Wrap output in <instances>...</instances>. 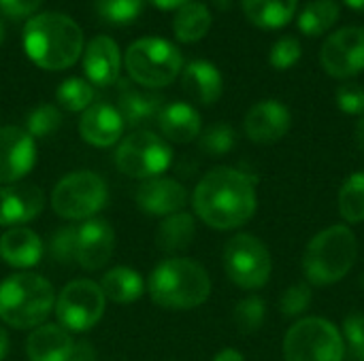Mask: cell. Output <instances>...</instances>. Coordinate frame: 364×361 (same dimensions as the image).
<instances>
[{
    "instance_id": "48",
    "label": "cell",
    "mask_w": 364,
    "mask_h": 361,
    "mask_svg": "<svg viewBox=\"0 0 364 361\" xmlns=\"http://www.w3.org/2000/svg\"><path fill=\"white\" fill-rule=\"evenodd\" d=\"M346 4H348L350 9L358 11V13H364V0H346Z\"/></svg>"
},
{
    "instance_id": "40",
    "label": "cell",
    "mask_w": 364,
    "mask_h": 361,
    "mask_svg": "<svg viewBox=\"0 0 364 361\" xmlns=\"http://www.w3.org/2000/svg\"><path fill=\"white\" fill-rule=\"evenodd\" d=\"M343 343L346 349H356L364 347V315L363 313H354L350 317H346L343 321Z\"/></svg>"
},
{
    "instance_id": "6",
    "label": "cell",
    "mask_w": 364,
    "mask_h": 361,
    "mask_svg": "<svg viewBox=\"0 0 364 361\" xmlns=\"http://www.w3.org/2000/svg\"><path fill=\"white\" fill-rule=\"evenodd\" d=\"M183 60L175 45L164 38L145 36L134 40L126 51V70L143 87H164L177 79Z\"/></svg>"
},
{
    "instance_id": "30",
    "label": "cell",
    "mask_w": 364,
    "mask_h": 361,
    "mask_svg": "<svg viewBox=\"0 0 364 361\" xmlns=\"http://www.w3.org/2000/svg\"><path fill=\"white\" fill-rule=\"evenodd\" d=\"M339 213L348 223L364 221V172L350 174L339 189Z\"/></svg>"
},
{
    "instance_id": "19",
    "label": "cell",
    "mask_w": 364,
    "mask_h": 361,
    "mask_svg": "<svg viewBox=\"0 0 364 361\" xmlns=\"http://www.w3.org/2000/svg\"><path fill=\"white\" fill-rule=\"evenodd\" d=\"M45 206L43 189L36 185L0 187V226H19L41 215Z\"/></svg>"
},
{
    "instance_id": "46",
    "label": "cell",
    "mask_w": 364,
    "mask_h": 361,
    "mask_svg": "<svg viewBox=\"0 0 364 361\" xmlns=\"http://www.w3.org/2000/svg\"><path fill=\"white\" fill-rule=\"evenodd\" d=\"M6 353H9V336H6V332L0 328V361L6 357Z\"/></svg>"
},
{
    "instance_id": "44",
    "label": "cell",
    "mask_w": 364,
    "mask_h": 361,
    "mask_svg": "<svg viewBox=\"0 0 364 361\" xmlns=\"http://www.w3.org/2000/svg\"><path fill=\"white\" fill-rule=\"evenodd\" d=\"M158 9H164V11H168V9H181L183 4H188L190 0H151Z\"/></svg>"
},
{
    "instance_id": "22",
    "label": "cell",
    "mask_w": 364,
    "mask_h": 361,
    "mask_svg": "<svg viewBox=\"0 0 364 361\" xmlns=\"http://www.w3.org/2000/svg\"><path fill=\"white\" fill-rule=\"evenodd\" d=\"M162 109H164V100H162L160 94L141 91L136 87H130L128 83H122L117 111H119V115L124 119V126L141 128V126L151 123L154 119L158 121Z\"/></svg>"
},
{
    "instance_id": "28",
    "label": "cell",
    "mask_w": 364,
    "mask_h": 361,
    "mask_svg": "<svg viewBox=\"0 0 364 361\" xmlns=\"http://www.w3.org/2000/svg\"><path fill=\"white\" fill-rule=\"evenodd\" d=\"M211 21L213 17L203 2H188L181 9H177V15L173 19V30L181 43H196L209 32Z\"/></svg>"
},
{
    "instance_id": "15",
    "label": "cell",
    "mask_w": 364,
    "mask_h": 361,
    "mask_svg": "<svg viewBox=\"0 0 364 361\" xmlns=\"http://www.w3.org/2000/svg\"><path fill=\"white\" fill-rule=\"evenodd\" d=\"M292 126V115L279 100H262L254 104L243 121L245 134L256 145H273L282 140Z\"/></svg>"
},
{
    "instance_id": "37",
    "label": "cell",
    "mask_w": 364,
    "mask_h": 361,
    "mask_svg": "<svg viewBox=\"0 0 364 361\" xmlns=\"http://www.w3.org/2000/svg\"><path fill=\"white\" fill-rule=\"evenodd\" d=\"M303 55V49H301V43L294 38V36H282L273 47H271V66L277 68V70H288L292 68Z\"/></svg>"
},
{
    "instance_id": "13",
    "label": "cell",
    "mask_w": 364,
    "mask_h": 361,
    "mask_svg": "<svg viewBox=\"0 0 364 361\" xmlns=\"http://www.w3.org/2000/svg\"><path fill=\"white\" fill-rule=\"evenodd\" d=\"M36 162L34 138L15 126L0 128V183L23 179Z\"/></svg>"
},
{
    "instance_id": "29",
    "label": "cell",
    "mask_w": 364,
    "mask_h": 361,
    "mask_svg": "<svg viewBox=\"0 0 364 361\" xmlns=\"http://www.w3.org/2000/svg\"><path fill=\"white\" fill-rule=\"evenodd\" d=\"M339 19V4L335 0H314L299 13V30L307 36L328 32Z\"/></svg>"
},
{
    "instance_id": "35",
    "label": "cell",
    "mask_w": 364,
    "mask_h": 361,
    "mask_svg": "<svg viewBox=\"0 0 364 361\" xmlns=\"http://www.w3.org/2000/svg\"><path fill=\"white\" fill-rule=\"evenodd\" d=\"M62 126V113L58 111V106L53 104H41L36 106L26 121V132L32 138H45L58 132V128Z\"/></svg>"
},
{
    "instance_id": "45",
    "label": "cell",
    "mask_w": 364,
    "mask_h": 361,
    "mask_svg": "<svg viewBox=\"0 0 364 361\" xmlns=\"http://www.w3.org/2000/svg\"><path fill=\"white\" fill-rule=\"evenodd\" d=\"M346 357H348V361H364V347L346 349Z\"/></svg>"
},
{
    "instance_id": "51",
    "label": "cell",
    "mask_w": 364,
    "mask_h": 361,
    "mask_svg": "<svg viewBox=\"0 0 364 361\" xmlns=\"http://www.w3.org/2000/svg\"><path fill=\"white\" fill-rule=\"evenodd\" d=\"M360 285H363V289H364V274L360 277Z\"/></svg>"
},
{
    "instance_id": "12",
    "label": "cell",
    "mask_w": 364,
    "mask_h": 361,
    "mask_svg": "<svg viewBox=\"0 0 364 361\" xmlns=\"http://www.w3.org/2000/svg\"><path fill=\"white\" fill-rule=\"evenodd\" d=\"M324 70L335 79H350L364 70V28L348 26L333 32L320 51Z\"/></svg>"
},
{
    "instance_id": "31",
    "label": "cell",
    "mask_w": 364,
    "mask_h": 361,
    "mask_svg": "<svg viewBox=\"0 0 364 361\" xmlns=\"http://www.w3.org/2000/svg\"><path fill=\"white\" fill-rule=\"evenodd\" d=\"M58 102L62 104V109L66 111H85L87 106H92L94 100V87L90 81L79 79V77H70L66 81H62V85L58 87Z\"/></svg>"
},
{
    "instance_id": "33",
    "label": "cell",
    "mask_w": 364,
    "mask_h": 361,
    "mask_svg": "<svg viewBox=\"0 0 364 361\" xmlns=\"http://www.w3.org/2000/svg\"><path fill=\"white\" fill-rule=\"evenodd\" d=\"M200 151L211 157H222L237 145V132L228 123H213L200 134Z\"/></svg>"
},
{
    "instance_id": "16",
    "label": "cell",
    "mask_w": 364,
    "mask_h": 361,
    "mask_svg": "<svg viewBox=\"0 0 364 361\" xmlns=\"http://www.w3.org/2000/svg\"><path fill=\"white\" fill-rule=\"evenodd\" d=\"M186 202H188L186 187L179 181L166 179V177L147 179L136 191L139 209L156 217H168V215L181 213Z\"/></svg>"
},
{
    "instance_id": "4",
    "label": "cell",
    "mask_w": 364,
    "mask_h": 361,
    "mask_svg": "<svg viewBox=\"0 0 364 361\" xmlns=\"http://www.w3.org/2000/svg\"><path fill=\"white\" fill-rule=\"evenodd\" d=\"M358 243L348 226H331L316 234L303 255V272L311 285L339 283L356 264Z\"/></svg>"
},
{
    "instance_id": "34",
    "label": "cell",
    "mask_w": 364,
    "mask_h": 361,
    "mask_svg": "<svg viewBox=\"0 0 364 361\" xmlns=\"http://www.w3.org/2000/svg\"><path fill=\"white\" fill-rule=\"evenodd\" d=\"M145 0H96V13L109 23H130L143 11Z\"/></svg>"
},
{
    "instance_id": "10",
    "label": "cell",
    "mask_w": 364,
    "mask_h": 361,
    "mask_svg": "<svg viewBox=\"0 0 364 361\" xmlns=\"http://www.w3.org/2000/svg\"><path fill=\"white\" fill-rule=\"evenodd\" d=\"M173 162L171 145L149 130L132 132L122 140L115 153L117 168L132 179L160 177Z\"/></svg>"
},
{
    "instance_id": "39",
    "label": "cell",
    "mask_w": 364,
    "mask_h": 361,
    "mask_svg": "<svg viewBox=\"0 0 364 361\" xmlns=\"http://www.w3.org/2000/svg\"><path fill=\"white\" fill-rule=\"evenodd\" d=\"M337 104L348 115L364 113V87L358 83H343L337 89Z\"/></svg>"
},
{
    "instance_id": "43",
    "label": "cell",
    "mask_w": 364,
    "mask_h": 361,
    "mask_svg": "<svg viewBox=\"0 0 364 361\" xmlns=\"http://www.w3.org/2000/svg\"><path fill=\"white\" fill-rule=\"evenodd\" d=\"M213 361H245V360H243V355H241L239 351H235V349H224V351H220V353L215 355V360Z\"/></svg>"
},
{
    "instance_id": "23",
    "label": "cell",
    "mask_w": 364,
    "mask_h": 361,
    "mask_svg": "<svg viewBox=\"0 0 364 361\" xmlns=\"http://www.w3.org/2000/svg\"><path fill=\"white\" fill-rule=\"evenodd\" d=\"M45 253L43 240L30 228H11L0 238V257L13 268H30Z\"/></svg>"
},
{
    "instance_id": "3",
    "label": "cell",
    "mask_w": 364,
    "mask_h": 361,
    "mask_svg": "<svg viewBox=\"0 0 364 361\" xmlns=\"http://www.w3.org/2000/svg\"><path fill=\"white\" fill-rule=\"evenodd\" d=\"M211 279L207 270L186 257H171L158 264L149 277L151 300L168 311H190L207 302Z\"/></svg>"
},
{
    "instance_id": "9",
    "label": "cell",
    "mask_w": 364,
    "mask_h": 361,
    "mask_svg": "<svg viewBox=\"0 0 364 361\" xmlns=\"http://www.w3.org/2000/svg\"><path fill=\"white\" fill-rule=\"evenodd\" d=\"M224 270L237 287L260 289L271 279V253L260 238L237 234L224 247Z\"/></svg>"
},
{
    "instance_id": "18",
    "label": "cell",
    "mask_w": 364,
    "mask_h": 361,
    "mask_svg": "<svg viewBox=\"0 0 364 361\" xmlns=\"http://www.w3.org/2000/svg\"><path fill=\"white\" fill-rule=\"evenodd\" d=\"M122 132H124V119H122L119 111L105 102L87 106L79 119L81 138L94 147L115 145L119 140Z\"/></svg>"
},
{
    "instance_id": "27",
    "label": "cell",
    "mask_w": 364,
    "mask_h": 361,
    "mask_svg": "<svg viewBox=\"0 0 364 361\" xmlns=\"http://www.w3.org/2000/svg\"><path fill=\"white\" fill-rule=\"evenodd\" d=\"M100 289L105 294V298H109L115 304H130L134 300H139L145 291V283L141 279V274L132 268L119 266L109 270L102 277Z\"/></svg>"
},
{
    "instance_id": "42",
    "label": "cell",
    "mask_w": 364,
    "mask_h": 361,
    "mask_svg": "<svg viewBox=\"0 0 364 361\" xmlns=\"http://www.w3.org/2000/svg\"><path fill=\"white\" fill-rule=\"evenodd\" d=\"M68 361H98V355L90 343H77L70 351Z\"/></svg>"
},
{
    "instance_id": "8",
    "label": "cell",
    "mask_w": 364,
    "mask_h": 361,
    "mask_svg": "<svg viewBox=\"0 0 364 361\" xmlns=\"http://www.w3.org/2000/svg\"><path fill=\"white\" fill-rule=\"evenodd\" d=\"M107 198L109 191L102 177L90 170H77L55 185L51 206L60 217L79 221L96 215L107 204Z\"/></svg>"
},
{
    "instance_id": "36",
    "label": "cell",
    "mask_w": 364,
    "mask_h": 361,
    "mask_svg": "<svg viewBox=\"0 0 364 361\" xmlns=\"http://www.w3.org/2000/svg\"><path fill=\"white\" fill-rule=\"evenodd\" d=\"M314 300V291H311V285L307 283H296V285H290L282 300H279V311L286 315V317H299L301 313H305L309 309Z\"/></svg>"
},
{
    "instance_id": "14",
    "label": "cell",
    "mask_w": 364,
    "mask_h": 361,
    "mask_svg": "<svg viewBox=\"0 0 364 361\" xmlns=\"http://www.w3.org/2000/svg\"><path fill=\"white\" fill-rule=\"evenodd\" d=\"M115 249V232L105 219H87L77 228L75 262L85 270H100L107 266Z\"/></svg>"
},
{
    "instance_id": "47",
    "label": "cell",
    "mask_w": 364,
    "mask_h": 361,
    "mask_svg": "<svg viewBox=\"0 0 364 361\" xmlns=\"http://www.w3.org/2000/svg\"><path fill=\"white\" fill-rule=\"evenodd\" d=\"M356 143H358L360 151H363V153H364V115H363V117H360L358 126H356Z\"/></svg>"
},
{
    "instance_id": "21",
    "label": "cell",
    "mask_w": 364,
    "mask_h": 361,
    "mask_svg": "<svg viewBox=\"0 0 364 361\" xmlns=\"http://www.w3.org/2000/svg\"><path fill=\"white\" fill-rule=\"evenodd\" d=\"M75 343L62 326L43 323L28 336L26 351L30 361H68Z\"/></svg>"
},
{
    "instance_id": "24",
    "label": "cell",
    "mask_w": 364,
    "mask_h": 361,
    "mask_svg": "<svg viewBox=\"0 0 364 361\" xmlns=\"http://www.w3.org/2000/svg\"><path fill=\"white\" fill-rule=\"evenodd\" d=\"M158 126L164 134L166 140L171 143H192L194 138L200 136L203 123L200 115L194 106L188 102H173L166 104L158 117Z\"/></svg>"
},
{
    "instance_id": "2",
    "label": "cell",
    "mask_w": 364,
    "mask_h": 361,
    "mask_svg": "<svg viewBox=\"0 0 364 361\" xmlns=\"http://www.w3.org/2000/svg\"><path fill=\"white\" fill-rule=\"evenodd\" d=\"M23 49L28 57L45 70L73 66L83 51V32L64 13H36L23 28Z\"/></svg>"
},
{
    "instance_id": "26",
    "label": "cell",
    "mask_w": 364,
    "mask_h": 361,
    "mask_svg": "<svg viewBox=\"0 0 364 361\" xmlns=\"http://www.w3.org/2000/svg\"><path fill=\"white\" fill-rule=\"evenodd\" d=\"M196 236V223L194 217L188 213H175L168 215L156 232V245L164 253H179L192 245Z\"/></svg>"
},
{
    "instance_id": "49",
    "label": "cell",
    "mask_w": 364,
    "mask_h": 361,
    "mask_svg": "<svg viewBox=\"0 0 364 361\" xmlns=\"http://www.w3.org/2000/svg\"><path fill=\"white\" fill-rule=\"evenodd\" d=\"M220 9H228L230 6V0H213Z\"/></svg>"
},
{
    "instance_id": "17",
    "label": "cell",
    "mask_w": 364,
    "mask_h": 361,
    "mask_svg": "<svg viewBox=\"0 0 364 361\" xmlns=\"http://www.w3.org/2000/svg\"><path fill=\"white\" fill-rule=\"evenodd\" d=\"M122 55L119 47L111 36H96L85 47L83 55V70L87 79L98 87H109L119 79Z\"/></svg>"
},
{
    "instance_id": "11",
    "label": "cell",
    "mask_w": 364,
    "mask_h": 361,
    "mask_svg": "<svg viewBox=\"0 0 364 361\" xmlns=\"http://www.w3.org/2000/svg\"><path fill=\"white\" fill-rule=\"evenodd\" d=\"M105 294L100 285L87 279H79L68 283L58 302L55 315L60 326L66 332H85L92 330L105 315Z\"/></svg>"
},
{
    "instance_id": "41",
    "label": "cell",
    "mask_w": 364,
    "mask_h": 361,
    "mask_svg": "<svg viewBox=\"0 0 364 361\" xmlns=\"http://www.w3.org/2000/svg\"><path fill=\"white\" fill-rule=\"evenodd\" d=\"M43 0H0V9L13 17V19H21V17H30L34 15V11L41 6Z\"/></svg>"
},
{
    "instance_id": "1",
    "label": "cell",
    "mask_w": 364,
    "mask_h": 361,
    "mask_svg": "<svg viewBox=\"0 0 364 361\" xmlns=\"http://www.w3.org/2000/svg\"><path fill=\"white\" fill-rule=\"evenodd\" d=\"M192 204L209 228L235 230L247 223L256 213L254 179L237 168H213L196 185Z\"/></svg>"
},
{
    "instance_id": "32",
    "label": "cell",
    "mask_w": 364,
    "mask_h": 361,
    "mask_svg": "<svg viewBox=\"0 0 364 361\" xmlns=\"http://www.w3.org/2000/svg\"><path fill=\"white\" fill-rule=\"evenodd\" d=\"M235 326L241 334H254L262 328L267 319V302L258 296L243 298L232 313Z\"/></svg>"
},
{
    "instance_id": "25",
    "label": "cell",
    "mask_w": 364,
    "mask_h": 361,
    "mask_svg": "<svg viewBox=\"0 0 364 361\" xmlns=\"http://www.w3.org/2000/svg\"><path fill=\"white\" fill-rule=\"evenodd\" d=\"M245 17L267 30L286 26L296 13V0H241Z\"/></svg>"
},
{
    "instance_id": "5",
    "label": "cell",
    "mask_w": 364,
    "mask_h": 361,
    "mask_svg": "<svg viewBox=\"0 0 364 361\" xmlns=\"http://www.w3.org/2000/svg\"><path fill=\"white\" fill-rule=\"evenodd\" d=\"M55 304L53 287L47 279L19 272L0 283V319L17 330L43 326Z\"/></svg>"
},
{
    "instance_id": "7",
    "label": "cell",
    "mask_w": 364,
    "mask_h": 361,
    "mask_svg": "<svg viewBox=\"0 0 364 361\" xmlns=\"http://www.w3.org/2000/svg\"><path fill=\"white\" fill-rule=\"evenodd\" d=\"M284 357L286 361H343L346 343L328 319L305 317L288 330Z\"/></svg>"
},
{
    "instance_id": "20",
    "label": "cell",
    "mask_w": 364,
    "mask_h": 361,
    "mask_svg": "<svg viewBox=\"0 0 364 361\" xmlns=\"http://www.w3.org/2000/svg\"><path fill=\"white\" fill-rule=\"evenodd\" d=\"M181 85L192 100L205 106L218 102L224 89L222 72L207 60L190 62L181 72Z\"/></svg>"
},
{
    "instance_id": "38",
    "label": "cell",
    "mask_w": 364,
    "mask_h": 361,
    "mask_svg": "<svg viewBox=\"0 0 364 361\" xmlns=\"http://www.w3.org/2000/svg\"><path fill=\"white\" fill-rule=\"evenodd\" d=\"M75 238H77V228L68 226V228L58 230L49 240V255L58 264H73L75 262Z\"/></svg>"
},
{
    "instance_id": "50",
    "label": "cell",
    "mask_w": 364,
    "mask_h": 361,
    "mask_svg": "<svg viewBox=\"0 0 364 361\" xmlns=\"http://www.w3.org/2000/svg\"><path fill=\"white\" fill-rule=\"evenodd\" d=\"M2 40H4V26H2V21H0V45H2Z\"/></svg>"
}]
</instances>
